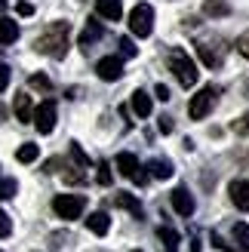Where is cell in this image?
<instances>
[{
	"mask_svg": "<svg viewBox=\"0 0 249 252\" xmlns=\"http://www.w3.org/2000/svg\"><path fill=\"white\" fill-rule=\"evenodd\" d=\"M68 37H71V25L68 22H53L49 28H43V34L34 40V49L40 56L49 59H62L68 53Z\"/></svg>",
	"mask_w": 249,
	"mask_h": 252,
	"instance_id": "cell-1",
	"label": "cell"
},
{
	"mask_svg": "<svg viewBox=\"0 0 249 252\" xmlns=\"http://www.w3.org/2000/svg\"><path fill=\"white\" fill-rule=\"evenodd\" d=\"M166 65H169V71L176 74V80L185 86V90H191V86L200 80V71H197V62L185 53L182 46H172L169 49V56H166Z\"/></svg>",
	"mask_w": 249,
	"mask_h": 252,
	"instance_id": "cell-2",
	"label": "cell"
},
{
	"mask_svg": "<svg viewBox=\"0 0 249 252\" xmlns=\"http://www.w3.org/2000/svg\"><path fill=\"white\" fill-rule=\"evenodd\" d=\"M218 86H213V83H209V86H203V90L200 93H197L194 98H191V105H188V114H191V120H203L206 114H209V111H213L216 108V102H218Z\"/></svg>",
	"mask_w": 249,
	"mask_h": 252,
	"instance_id": "cell-3",
	"label": "cell"
},
{
	"mask_svg": "<svg viewBox=\"0 0 249 252\" xmlns=\"http://www.w3.org/2000/svg\"><path fill=\"white\" fill-rule=\"evenodd\" d=\"M53 209H56V216H59V219L74 221V219H80V216H83V209H86V197H80V194H59V197L53 200Z\"/></svg>",
	"mask_w": 249,
	"mask_h": 252,
	"instance_id": "cell-4",
	"label": "cell"
},
{
	"mask_svg": "<svg viewBox=\"0 0 249 252\" xmlns=\"http://www.w3.org/2000/svg\"><path fill=\"white\" fill-rule=\"evenodd\" d=\"M129 31L135 37H148L154 31V6L151 3H135L129 12Z\"/></svg>",
	"mask_w": 249,
	"mask_h": 252,
	"instance_id": "cell-5",
	"label": "cell"
},
{
	"mask_svg": "<svg viewBox=\"0 0 249 252\" xmlns=\"http://www.w3.org/2000/svg\"><path fill=\"white\" fill-rule=\"evenodd\" d=\"M56 120H59V105L53 102V98H46V102H40L34 108V114H31V123L37 126V132L40 135H49L56 129Z\"/></svg>",
	"mask_w": 249,
	"mask_h": 252,
	"instance_id": "cell-6",
	"label": "cell"
},
{
	"mask_svg": "<svg viewBox=\"0 0 249 252\" xmlns=\"http://www.w3.org/2000/svg\"><path fill=\"white\" fill-rule=\"evenodd\" d=\"M225 43L218 40V37H213V40H197V56H200V62L206 68H221V62H225Z\"/></svg>",
	"mask_w": 249,
	"mask_h": 252,
	"instance_id": "cell-7",
	"label": "cell"
},
{
	"mask_svg": "<svg viewBox=\"0 0 249 252\" xmlns=\"http://www.w3.org/2000/svg\"><path fill=\"white\" fill-rule=\"evenodd\" d=\"M117 169H120V175H126L129 182H139V185H145V182H148V172L142 169L139 157H135V154H129V151H123V154H117Z\"/></svg>",
	"mask_w": 249,
	"mask_h": 252,
	"instance_id": "cell-8",
	"label": "cell"
},
{
	"mask_svg": "<svg viewBox=\"0 0 249 252\" xmlns=\"http://www.w3.org/2000/svg\"><path fill=\"white\" fill-rule=\"evenodd\" d=\"M95 74L102 80H120L123 77V59L120 56H105V59H98V65H95Z\"/></svg>",
	"mask_w": 249,
	"mask_h": 252,
	"instance_id": "cell-9",
	"label": "cell"
},
{
	"mask_svg": "<svg viewBox=\"0 0 249 252\" xmlns=\"http://www.w3.org/2000/svg\"><path fill=\"white\" fill-rule=\"evenodd\" d=\"M172 209L179 212L182 219H191L194 216V197L188 194V188H176V191H172Z\"/></svg>",
	"mask_w": 249,
	"mask_h": 252,
	"instance_id": "cell-10",
	"label": "cell"
},
{
	"mask_svg": "<svg viewBox=\"0 0 249 252\" xmlns=\"http://www.w3.org/2000/svg\"><path fill=\"white\" fill-rule=\"evenodd\" d=\"M228 191H231V203L237 206V209H243V212H249V182L234 179L228 185Z\"/></svg>",
	"mask_w": 249,
	"mask_h": 252,
	"instance_id": "cell-11",
	"label": "cell"
},
{
	"mask_svg": "<svg viewBox=\"0 0 249 252\" xmlns=\"http://www.w3.org/2000/svg\"><path fill=\"white\" fill-rule=\"evenodd\" d=\"M114 206L126 209L132 219H145V206L139 203V197H132L129 191H117V197H114Z\"/></svg>",
	"mask_w": 249,
	"mask_h": 252,
	"instance_id": "cell-12",
	"label": "cell"
},
{
	"mask_svg": "<svg viewBox=\"0 0 249 252\" xmlns=\"http://www.w3.org/2000/svg\"><path fill=\"white\" fill-rule=\"evenodd\" d=\"M95 12L108 22H117L123 16V0H95Z\"/></svg>",
	"mask_w": 249,
	"mask_h": 252,
	"instance_id": "cell-13",
	"label": "cell"
},
{
	"mask_svg": "<svg viewBox=\"0 0 249 252\" xmlns=\"http://www.w3.org/2000/svg\"><path fill=\"white\" fill-rule=\"evenodd\" d=\"M129 105H132V111H135V114H139V117H151V95H148V93H142V90H135L132 93V98H129Z\"/></svg>",
	"mask_w": 249,
	"mask_h": 252,
	"instance_id": "cell-14",
	"label": "cell"
},
{
	"mask_svg": "<svg viewBox=\"0 0 249 252\" xmlns=\"http://www.w3.org/2000/svg\"><path fill=\"white\" fill-rule=\"evenodd\" d=\"M98 37H102V22L90 19V22H86V28H83V34H80V49H90Z\"/></svg>",
	"mask_w": 249,
	"mask_h": 252,
	"instance_id": "cell-15",
	"label": "cell"
},
{
	"mask_svg": "<svg viewBox=\"0 0 249 252\" xmlns=\"http://www.w3.org/2000/svg\"><path fill=\"white\" fill-rule=\"evenodd\" d=\"M86 228H90L95 237H105L108 228H111V219H108V212H93L90 219H86Z\"/></svg>",
	"mask_w": 249,
	"mask_h": 252,
	"instance_id": "cell-16",
	"label": "cell"
},
{
	"mask_svg": "<svg viewBox=\"0 0 249 252\" xmlns=\"http://www.w3.org/2000/svg\"><path fill=\"white\" fill-rule=\"evenodd\" d=\"M203 16L225 19V16H231V3H228V0H206V3H203Z\"/></svg>",
	"mask_w": 249,
	"mask_h": 252,
	"instance_id": "cell-17",
	"label": "cell"
},
{
	"mask_svg": "<svg viewBox=\"0 0 249 252\" xmlns=\"http://www.w3.org/2000/svg\"><path fill=\"white\" fill-rule=\"evenodd\" d=\"M12 108H16V117H19L22 123H31L34 108H31V95H28V93H19V95H16V105H12Z\"/></svg>",
	"mask_w": 249,
	"mask_h": 252,
	"instance_id": "cell-18",
	"label": "cell"
},
{
	"mask_svg": "<svg viewBox=\"0 0 249 252\" xmlns=\"http://www.w3.org/2000/svg\"><path fill=\"white\" fill-rule=\"evenodd\" d=\"M19 40V25L12 19H0V43H16Z\"/></svg>",
	"mask_w": 249,
	"mask_h": 252,
	"instance_id": "cell-19",
	"label": "cell"
},
{
	"mask_svg": "<svg viewBox=\"0 0 249 252\" xmlns=\"http://www.w3.org/2000/svg\"><path fill=\"white\" fill-rule=\"evenodd\" d=\"M157 237H160V243L166 246V252H179V234L172 231V228H157Z\"/></svg>",
	"mask_w": 249,
	"mask_h": 252,
	"instance_id": "cell-20",
	"label": "cell"
},
{
	"mask_svg": "<svg viewBox=\"0 0 249 252\" xmlns=\"http://www.w3.org/2000/svg\"><path fill=\"white\" fill-rule=\"evenodd\" d=\"M148 169H151V175H154V179H172V163L169 160H151V163H148Z\"/></svg>",
	"mask_w": 249,
	"mask_h": 252,
	"instance_id": "cell-21",
	"label": "cell"
},
{
	"mask_svg": "<svg viewBox=\"0 0 249 252\" xmlns=\"http://www.w3.org/2000/svg\"><path fill=\"white\" fill-rule=\"evenodd\" d=\"M234 243H237L240 252H249V224H246V221H237V224H234Z\"/></svg>",
	"mask_w": 249,
	"mask_h": 252,
	"instance_id": "cell-22",
	"label": "cell"
},
{
	"mask_svg": "<svg viewBox=\"0 0 249 252\" xmlns=\"http://www.w3.org/2000/svg\"><path fill=\"white\" fill-rule=\"evenodd\" d=\"M37 157H40V148L31 145V142H28V145H22V148L16 151V160H19V163H34Z\"/></svg>",
	"mask_w": 249,
	"mask_h": 252,
	"instance_id": "cell-23",
	"label": "cell"
},
{
	"mask_svg": "<svg viewBox=\"0 0 249 252\" xmlns=\"http://www.w3.org/2000/svg\"><path fill=\"white\" fill-rule=\"evenodd\" d=\"M16 191H19V182L16 179H3V182H0V200H12Z\"/></svg>",
	"mask_w": 249,
	"mask_h": 252,
	"instance_id": "cell-24",
	"label": "cell"
},
{
	"mask_svg": "<svg viewBox=\"0 0 249 252\" xmlns=\"http://www.w3.org/2000/svg\"><path fill=\"white\" fill-rule=\"evenodd\" d=\"M117 46H120V59H132L135 53H139V49H135V43L129 40V37H120V43H117Z\"/></svg>",
	"mask_w": 249,
	"mask_h": 252,
	"instance_id": "cell-25",
	"label": "cell"
},
{
	"mask_svg": "<svg viewBox=\"0 0 249 252\" xmlns=\"http://www.w3.org/2000/svg\"><path fill=\"white\" fill-rule=\"evenodd\" d=\"M71 157L77 160V166H90V157L83 154V148H80L77 142H71Z\"/></svg>",
	"mask_w": 249,
	"mask_h": 252,
	"instance_id": "cell-26",
	"label": "cell"
},
{
	"mask_svg": "<svg viewBox=\"0 0 249 252\" xmlns=\"http://www.w3.org/2000/svg\"><path fill=\"white\" fill-rule=\"evenodd\" d=\"M31 86H34V90H49V86H53V83H49V77H46V74H31Z\"/></svg>",
	"mask_w": 249,
	"mask_h": 252,
	"instance_id": "cell-27",
	"label": "cell"
},
{
	"mask_svg": "<svg viewBox=\"0 0 249 252\" xmlns=\"http://www.w3.org/2000/svg\"><path fill=\"white\" fill-rule=\"evenodd\" d=\"M9 80H12V68L9 65H0V93L9 86Z\"/></svg>",
	"mask_w": 249,
	"mask_h": 252,
	"instance_id": "cell-28",
	"label": "cell"
},
{
	"mask_svg": "<svg viewBox=\"0 0 249 252\" xmlns=\"http://www.w3.org/2000/svg\"><path fill=\"white\" fill-rule=\"evenodd\" d=\"M12 234V221H9V216L3 209H0V237H9Z\"/></svg>",
	"mask_w": 249,
	"mask_h": 252,
	"instance_id": "cell-29",
	"label": "cell"
},
{
	"mask_svg": "<svg viewBox=\"0 0 249 252\" xmlns=\"http://www.w3.org/2000/svg\"><path fill=\"white\" fill-rule=\"evenodd\" d=\"M237 53H240L243 59H249V31L237 37Z\"/></svg>",
	"mask_w": 249,
	"mask_h": 252,
	"instance_id": "cell-30",
	"label": "cell"
},
{
	"mask_svg": "<svg viewBox=\"0 0 249 252\" xmlns=\"http://www.w3.org/2000/svg\"><path fill=\"white\" fill-rule=\"evenodd\" d=\"M234 132H237V135H249V114L240 117V120H234Z\"/></svg>",
	"mask_w": 249,
	"mask_h": 252,
	"instance_id": "cell-31",
	"label": "cell"
},
{
	"mask_svg": "<svg viewBox=\"0 0 249 252\" xmlns=\"http://www.w3.org/2000/svg\"><path fill=\"white\" fill-rule=\"evenodd\" d=\"M98 185H111V166L108 163H98Z\"/></svg>",
	"mask_w": 249,
	"mask_h": 252,
	"instance_id": "cell-32",
	"label": "cell"
},
{
	"mask_svg": "<svg viewBox=\"0 0 249 252\" xmlns=\"http://www.w3.org/2000/svg\"><path fill=\"white\" fill-rule=\"evenodd\" d=\"M154 95L160 98V102H166V98H169V90H166L163 83H157V86H154Z\"/></svg>",
	"mask_w": 249,
	"mask_h": 252,
	"instance_id": "cell-33",
	"label": "cell"
},
{
	"mask_svg": "<svg viewBox=\"0 0 249 252\" xmlns=\"http://www.w3.org/2000/svg\"><path fill=\"white\" fill-rule=\"evenodd\" d=\"M83 179H86L83 172H65V182H71V185H80Z\"/></svg>",
	"mask_w": 249,
	"mask_h": 252,
	"instance_id": "cell-34",
	"label": "cell"
},
{
	"mask_svg": "<svg viewBox=\"0 0 249 252\" xmlns=\"http://www.w3.org/2000/svg\"><path fill=\"white\" fill-rule=\"evenodd\" d=\"M213 246H218V249H225V252H234V246H228V243L221 240L218 234H213Z\"/></svg>",
	"mask_w": 249,
	"mask_h": 252,
	"instance_id": "cell-35",
	"label": "cell"
},
{
	"mask_svg": "<svg viewBox=\"0 0 249 252\" xmlns=\"http://www.w3.org/2000/svg\"><path fill=\"white\" fill-rule=\"evenodd\" d=\"M16 12H19V16H31V12H34V6H31V3H25V0H22V3L16 6Z\"/></svg>",
	"mask_w": 249,
	"mask_h": 252,
	"instance_id": "cell-36",
	"label": "cell"
},
{
	"mask_svg": "<svg viewBox=\"0 0 249 252\" xmlns=\"http://www.w3.org/2000/svg\"><path fill=\"white\" fill-rule=\"evenodd\" d=\"M157 126H160V132H172V120H169V117H160Z\"/></svg>",
	"mask_w": 249,
	"mask_h": 252,
	"instance_id": "cell-37",
	"label": "cell"
},
{
	"mask_svg": "<svg viewBox=\"0 0 249 252\" xmlns=\"http://www.w3.org/2000/svg\"><path fill=\"white\" fill-rule=\"evenodd\" d=\"M6 3H9V0H0V9H6Z\"/></svg>",
	"mask_w": 249,
	"mask_h": 252,
	"instance_id": "cell-38",
	"label": "cell"
},
{
	"mask_svg": "<svg viewBox=\"0 0 249 252\" xmlns=\"http://www.w3.org/2000/svg\"><path fill=\"white\" fill-rule=\"evenodd\" d=\"M132 252H142V249H132Z\"/></svg>",
	"mask_w": 249,
	"mask_h": 252,
	"instance_id": "cell-39",
	"label": "cell"
},
{
	"mask_svg": "<svg viewBox=\"0 0 249 252\" xmlns=\"http://www.w3.org/2000/svg\"><path fill=\"white\" fill-rule=\"evenodd\" d=\"M0 252H3V249H0Z\"/></svg>",
	"mask_w": 249,
	"mask_h": 252,
	"instance_id": "cell-40",
	"label": "cell"
}]
</instances>
